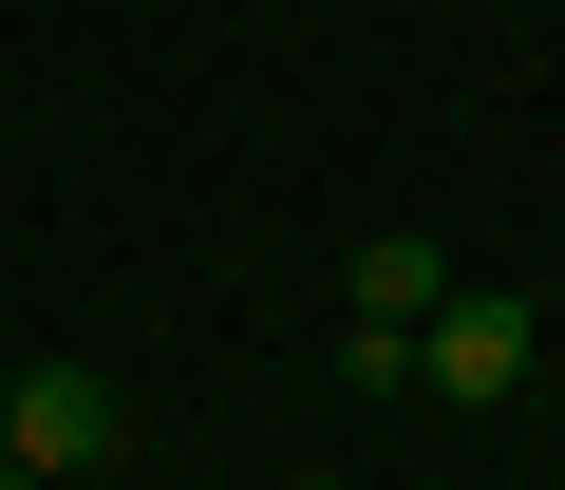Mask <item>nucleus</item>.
<instances>
[{"label": "nucleus", "mask_w": 565, "mask_h": 490, "mask_svg": "<svg viewBox=\"0 0 565 490\" xmlns=\"http://www.w3.org/2000/svg\"><path fill=\"white\" fill-rule=\"evenodd\" d=\"M527 359H546V302H527V284H452V302L415 321V396H452V415L527 396Z\"/></svg>", "instance_id": "obj_1"}, {"label": "nucleus", "mask_w": 565, "mask_h": 490, "mask_svg": "<svg viewBox=\"0 0 565 490\" xmlns=\"http://www.w3.org/2000/svg\"><path fill=\"white\" fill-rule=\"evenodd\" d=\"M114 434H132V415H114V377H95V359H39V377H0V452H20L39 490H76Z\"/></svg>", "instance_id": "obj_2"}, {"label": "nucleus", "mask_w": 565, "mask_h": 490, "mask_svg": "<svg viewBox=\"0 0 565 490\" xmlns=\"http://www.w3.org/2000/svg\"><path fill=\"white\" fill-rule=\"evenodd\" d=\"M434 302H452V245L377 226V245H359V321H434Z\"/></svg>", "instance_id": "obj_3"}, {"label": "nucleus", "mask_w": 565, "mask_h": 490, "mask_svg": "<svg viewBox=\"0 0 565 490\" xmlns=\"http://www.w3.org/2000/svg\"><path fill=\"white\" fill-rule=\"evenodd\" d=\"M0 490H39V471H20V452H0Z\"/></svg>", "instance_id": "obj_4"}, {"label": "nucleus", "mask_w": 565, "mask_h": 490, "mask_svg": "<svg viewBox=\"0 0 565 490\" xmlns=\"http://www.w3.org/2000/svg\"><path fill=\"white\" fill-rule=\"evenodd\" d=\"M302 490H321V471H302Z\"/></svg>", "instance_id": "obj_5"}]
</instances>
